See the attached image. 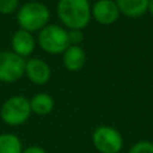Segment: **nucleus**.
Here are the masks:
<instances>
[{"label": "nucleus", "mask_w": 153, "mask_h": 153, "mask_svg": "<svg viewBox=\"0 0 153 153\" xmlns=\"http://www.w3.org/2000/svg\"><path fill=\"white\" fill-rule=\"evenodd\" d=\"M56 14L68 30H84L92 17L91 5L88 0H59Z\"/></svg>", "instance_id": "obj_1"}, {"label": "nucleus", "mask_w": 153, "mask_h": 153, "mask_svg": "<svg viewBox=\"0 0 153 153\" xmlns=\"http://www.w3.org/2000/svg\"><path fill=\"white\" fill-rule=\"evenodd\" d=\"M50 11L39 1H29L18 7L17 22L20 29L35 32L42 30L49 24Z\"/></svg>", "instance_id": "obj_2"}, {"label": "nucleus", "mask_w": 153, "mask_h": 153, "mask_svg": "<svg viewBox=\"0 0 153 153\" xmlns=\"http://www.w3.org/2000/svg\"><path fill=\"white\" fill-rule=\"evenodd\" d=\"M37 43L41 49L48 54H62L71 45L68 39V30L57 24H48L38 31Z\"/></svg>", "instance_id": "obj_3"}, {"label": "nucleus", "mask_w": 153, "mask_h": 153, "mask_svg": "<svg viewBox=\"0 0 153 153\" xmlns=\"http://www.w3.org/2000/svg\"><path fill=\"white\" fill-rule=\"evenodd\" d=\"M30 115V100L24 96H12L7 98L0 108V118L11 127L25 123Z\"/></svg>", "instance_id": "obj_4"}, {"label": "nucleus", "mask_w": 153, "mask_h": 153, "mask_svg": "<svg viewBox=\"0 0 153 153\" xmlns=\"http://www.w3.org/2000/svg\"><path fill=\"white\" fill-rule=\"evenodd\" d=\"M92 143L99 153H120L123 147V137L116 128L99 126L92 134Z\"/></svg>", "instance_id": "obj_5"}, {"label": "nucleus", "mask_w": 153, "mask_h": 153, "mask_svg": "<svg viewBox=\"0 0 153 153\" xmlns=\"http://www.w3.org/2000/svg\"><path fill=\"white\" fill-rule=\"evenodd\" d=\"M25 73V60L12 50L0 51V81L12 84Z\"/></svg>", "instance_id": "obj_6"}, {"label": "nucleus", "mask_w": 153, "mask_h": 153, "mask_svg": "<svg viewBox=\"0 0 153 153\" xmlns=\"http://www.w3.org/2000/svg\"><path fill=\"white\" fill-rule=\"evenodd\" d=\"M120 10L115 0H98L91 6L92 18L102 25H111L120 17Z\"/></svg>", "instance_id": "obj_7"}, {"label": "nucleus", "mask_w": 153, "mask_h": 153, "mask_svg": "<svg viewBox=\"0 0 153 153\" xmlns=\"http://www.w3.org/2000/svg\"><path fill=\"white\" fill-rule=\"evenodd\" d=\"M26 78L35 85H44L49 81L51 76V69L49 65L39 59L32 57L25 61V73Z\"/></svg>", "instance_id": "obj_8"}, {"label": "nucleus", "mask_w": 153, "mask_h": 153, "mask_svg": "<svg viewBox=\"0 0 153 153\" xmlns=\"http://www.w3.org/2000/svg\"><path fill=\"white\" fill-rule=\"evenodd\" d=\"M12 51L22 57L30 56L36 48V39L33 35L23 29L17 30L11 38Z\"/></svg>", "instance_id": "obj_9"}, {"label": "nucleus", "mask_w": 153, "mask_h": 153, "mask_svg": "<svg viewBox=\"0 0 153 153\" xmlns=\"http://www.w3.org/2000/svg\"><path fill=\"white\" fill-rule=\"evenodd\" d=\"M62 63L71 72L80 71L86 63V53L81 45H69L62 53Z\"/></svg>", "instance_id": "obj_10"}, {"label": "nucleus", "mask_w": 153, "mask_h": 153, "mask_svg": "<svg viewBox=\"0 0 153 153\" xmlns=\"http://www.w3.org/2000/svg\"><path fill=\"white\" fill-rule=\"evenodd\" d=\"M120 13L128 18H139L147 12L148 0H115Z\"/></svg>", "instance_id": "obj_11"}, {"label": "nucleus", "mask_w": 153, "mask_h": 153, "mask_svg": "<svg viewBox=\"0 0 153 153\" xmlns=\"http://www.w3.org/2000/svg\"><path fill=\"white\" fill-rule=\"evenodd\" d=\"M30 100V108H31V112L39 115V116H44L48 115L53 111L54 109V99L50 94L48 93H37L35 94Z\"/></svg>", "instance_id": "obj_12"}, {"label": "nucleus", "mask_w": 153, "mask_h": 153, "mask_svg": "<svg viewBox=\"0 0 153 153\" xmlns=\"http://www.w3.org/2000/svg\"><path fill=\"white\" fill-rule=\"evenodd\" d=\"M23 145L20 139L12 133L0 134V153H22Z\"/></svg>", "instance_id": "obj_13"}, {"label": "nucleus", "mask_w": 153, "mask_h": 153, "mask_svg": "<svg viewBox=\"0 0 153 153\" xmlns=\"http://www.w3.org/2000/svg\"><path fill=\"white\" fill-rule=\"evenodd\" d=\"M128 153H153V142L147 140L137 141L129 148Z\"/></svg>", "instance_id": "obj_14"}, {"label": "nucleus", "mask_w": 153, "mask_h": 153, "mask_svg": "<svg viewBox=\"0 0 153 153\" xmlns=\"http://www.w3.org/2000/svg\"><path fill=\"white\" fill-rule=\"evenodd\" d=\"M19 7V0H0V13L11 14Z\"/></svg>", "instance_id": "obj_15"}, {"label": "nucleus", "mask_w": 153, "mask_h": 153, "mask_svg": "<svg viewBox=\"0 0 153 153\" xmlns=\"http://www.w3.org/2000/svg\"><path fill=\"white\" fill-rule=\"evenodd\" d=\"M68 39L71 45H80V43L84 39L82 30H78V29L68 30Z\"/></svg>", "instance_id": "obj_16"}, {"label": "nucleus", "mask_w": 153, "mask_h": 153, "mask_svg": "<svg viewBox=\"0 0 153 153\" xmlns=\"http://www.w3.org/2000/svg\"><path fill=\"white\" fill-rule=\"evenodd\" d=\"M22 153H47V152L41 146H29V147L23 148Z\"/></svg>", "instance_id": "obj_17"}, {"label": "nucleus", "mask_w": 153, "mask_h": 153, "mask_svg": "<svg viewBox=\"0 0 153 153\" xmlns=\"http://www.w3.org/2000/svg\"><path fill=\"white\" fill-rule=\"evenodd\" d=\"M147 11L153 16V0H148V8Z\"/></svg>", "instance_id": "obj_18"}, {"label": "nucleus", "mask_w": 153, "mask_h": 153, "mask_svg": "<svg viewBox=\"0 0 153 153\" xmlns=\"http://www.w3.org/2000/svg\"><path fill=\"white\" fill-rule=\"evenodd\" d=\"M88 1H93L94 2V1H98V0H88Z\"/></svg>", "instance_id": "obj_19"}]
</instances>
